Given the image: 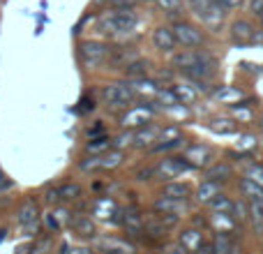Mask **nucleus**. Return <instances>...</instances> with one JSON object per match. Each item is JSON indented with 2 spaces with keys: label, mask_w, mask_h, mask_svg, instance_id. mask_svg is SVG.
Listing matches in <instances>:
<instances>
[{
  "label": "nucleus",
  "mask_w": 263,
  "mask_h": 254,
  "mask_svg": "<svg viewBox=\"0 0 263 254\" xmlns=\"http://www.w3.org/2000/svg\"><path fill=\"white\" fill-rule=\"evenodd\" d=\"M92 210H95V215H100L102 220H109L116 215L118 206H116L114 199H97L95 204H92Z\"/></svg>",
  "instance_id": "obj_17"
},
{
  "label": "nucleus",
  "mask_w": 263,
  "mask_h": 254,
  "mask_svg": "<svg viewBox=\"0 0 263 254\" xmlns=\"http://www.w3.org/2000/svg\"><path fill=\"white\" fill-rule=\"evenodd\" d=\"M123 224H125V229H127L129 233H141L143 231V220H141V215L136 213V210H127V213H125Z\"/></svg>",
  "instance_id": "obj_21"
},
{
  "label": "nucleus",
  "mask_w": 263,
  "mask_h": 254,
  "mask_svg": "<svg viewBox=\"0 0 263 254\" xmlns=\"http://www.w3.org/2000/svg\"><path fill=\"white\" fill-rule=\"evenodd\" d=\"M231 37L238 42V44H247V42H254L256 32H254V26L250 21H233L231 26Z\"/></svg>",
  "instance_id": "obj_12"
},
{
  "label": "nucleus",
  "mask_w": 263,
  "mask_h": 254,
  "mask_svg": "<svg viewBox=\"0 0 263 254\" xmlns=\"http://www.w3.org/2000/svg\"><path fill=\"white\" fill-rule=\"evenodd\" d=\"M250 9H252V14L261 16V14H263V0H252V3H250Z\"/></svg>",
  "instance_id": "obj_36"
},
{
  "label": "nucleus",
  "mask_w": 263,
  "mask_h": 254,
  "mask_svg": "<svg viewBox=\"0 0 263 254\" xmlns=\"http://www.w3.org/2000/svg\"><path fill=\"white\" fill-rule=\"evenodd\" d=\"M0 238H3V233H0Z\"/></svg>",
  "instance_id": "obj_41"
},
{
  "label": "nucleus",
  "mask_w": 263,
  "mask_h": 254,
  "mask_svg": "<svg viewBox=\"0 0 263 254\" xmlns=\"http://www.w3.org/2000/svg\"><path fill=\"white\" fill-rule=\"evenodd\" d=\"M247 178H250L252 183H256L259 187H263V167H252L250 171H247Z\"/></svg>",
  "instance_id": "obj_31"
},
{
  "label": "nucleus",
  "mask_w": 263,
  "mask_h": 254,
  "mask_svg": "<svg viewBox=\"0 0 263 254\" xmlns=\"http://www.w3.org/2000/svg\"><path fill=\"white\" fill-rule=\"evenodd\" d=\"M139 19H136L134 12H104L100 16V30H104L106 35H123V32H129L136 28Z\"/></svg>",
  "instance_id": "obj_1"
},
{
  "label": "nucleus",
  "mask_w": 263,
  "mask_h": 254,
  "mask_svg": "<svg viewBox=\"0 0 263 254\" xmlns=\"http://www.w3.org/2000/svg\"><path fill=\"white\" fill-rule=\"evenodd\" d=\"M145 67H148V65H145V63H139V60H134V63H127V65H125V69H127L129 77H136V79L143 77V74H145Z\"/></svg>",
  "instance_id": "obj_30"
},
{
  "label": "nucleus",
  "mask_w": 263,
  "mask_h": 254,
  "mask_svg": "<svg viewBox=\"0 0 263 254\" xmlns=\"http://www.w3.org/2000/svg\"><path fill=\"white\" fill-rule=\"evenodd\" d=\"M210 224H213V229L217 233H227L229 229L233 227L231 217H229V213H213L210 215Z\"/></svg>",
  "instance_id": "obj_22"
},
{
  "label": "nucleus",
  "mask_w": 263,
  "mask_h": 254,
  "mask_svg": "<svg viewBox=\"0 0 263 254\" xmlns=\"http://www.w3.org/2000/svg\"><path fill=\"white\" fill-rule=\"evenodd\" d=\"M79 58H81V63L86 65V67L92 69L109 58V49H106V44H102V42L88 40V42L79 44Z\"/></svg>",
  "instance_id": "obj_3"
},
{
  "label": "nucleus",
  "mask_w": 263,
  "mask_h": 254,
  "mask_svg": "<svg viewBox=\"0 0 263 254\" xmlns=\"http://www.w3.org/2000/svg\"><path fill=\"white\" fill-rule=\"evenodd\" d=\"M210 206L215 208V213H224V210H231L233 208V204L229 199H215V201H210Z\"/></svg>",
  "instance_id": "obj_33"
},
{
  "label": "nucleus",
  "mask_w": 263,
  "mask_h": 254,
  "mask_svg": "<svg viewBox=\"0 0 263 254\" xmlns=\"http://www.w3.org/2000/svg\"><path fill=\"white\" fill-rule=\"evenodd\" d=\"M37 220H40V213H37V204L35 199H26L16 210V222L18 227L26 233H32L37 229Z\"/></svg>",
  "instance_id": "obj_7"
},
{
  "label": "nucleus",
  "mask_w": 263,
  "mask_h": 254,
  "mask_svg": "<svg viewBox=\"0 0 263 254\" xmlns=\"http://www.w3.org/2000/svg\"><path fill=\"white\" fill-rule=\"evenodd\" d=\"M81 194H83V190L79 183H65V185L58 187V196L63 201H77Z\"/></svg>",
  "instance_id": "obj_20"
},
{
  "label": "nucleus",
  "mask_w": 263,
  "mask_h": 254,
  "mask_svg": "<svg viewBox=\"0 0 263 254\" xmlns=\"http://www.w3.org/2000/svg\"><path fill=\"white\" fill-rule=\"evenodd\" d=\"M65 220H67V213H65V210H58V213H46L44 215V222H46V227H49L51 231H60V227H63Z\"/></svg>",
  "instance_id": "obj_25"
},
{
  "label": "nucleus",
  "mask_w": 263,
  "mask_h": 254,
  "mask_svg": "<svg viewBox=\"0 0 263 254\" xmlns=\"http://www.w3.org/2000/svg\"><path fill=\"white\" fill-rule=\"evenodd\" d=\"M171 90H173V95H176V100L180 102V104H190V102L196 100V93L192 90L190 86H185V83H176Z\"/></svg>",
  "instance_id": "obj_24"
},
{
  "label": "nucleus",
  "mask_w": 263,
  "mask_h": 254,
  "mask_svg": "<svg viewBox=\"0 0 263 254\" xmlns=\"http://www.w3.org/2000/svg\"><path fill=\"white\" fill-rule=\"evenodd\" d=\"M210 130L217 134H227V132L236 130V125H233V120H215V123H210Z\"/></svg>",
  "instance_id": "obj_29"
},
{
  "label": "nucleus",
  "mask_w": 263,
  "mask_h": 254,
  "mask_svg": "<svg viewBox=\"0 0 263 254\" xmlns=\"http://www.w3.org/2000/svg\"><path fill=\"white\" fill-rule=\"evenodd\" d=\"M123 164V153L120 150H111V153L102 155V169H116Z\"/></svg>",
  "instance_id": "obj_26"
},
{
  "label": "nucleus",
  "mask_w": 263,
  "mask_h": 254,
  "mask_svg": "<svg viewBox=\"0 0 263 254\" xmlns=\"http://www.w3.org/2000/svg\"><path fill=\"white\" fill-rule=\"evenodd\" d=\"M153 118V106L150 104H139L134 109H129L127 114L120 118V125L129 127V130H136V127H145Z\"/></svg>",
  "instance_id": "obj_8"
},
{
  "label": "nucleus",
  "mask_w": 263,
  "mask_h": 254,
  "mask_svg": "<svg viewBox=\"0 0 263 254\" xmlns=\"http://www.w3.org/2000/svg\"><path fill=\"white\" fill-rule=\"evenodd\" d=\"M69 227H72L81 238H92V236H95V224H92V220L86 217V215L69 217Z\"/></svg>",
  "instance_id": "obj_15"
},
{
  "label": "nucleus",
  "mask_w": 263,
  "mask_h": 254,
  "mask_svg": "<svg viewBox=\"0 0 263 254\" xmlns=\"http://www.w3.org/2000/svg\"><path fill=\"white\" fill-rule=\"evenodd\" d=\"M210 148H205V146H192L190 150L185 153V162L190 164V167H205V164L210 162Z\"/></svg>",
  "instance_id": "obj_14"
},
{
  "label": "nucleus",
  "mask_w": 263,
  "mask_h": 254,
  "mask_svg": "<svg viewBox=\"0 0 263 254\" xmlns=\"http://www.w3.org/2000/svg\"><path fill=\"white\" fill-rule=\"evenodd\" d=\"M159 127L155 125H145L141 127V130L134 132V141H132V146H136V148H148V146H155V141H159Z\"/></svg>",
  "instance_id": "obj_10"
},
{
  "label": "nucleus",
  "mask_w": 263,
  "mask_h": 254,
  "mask_svg": "<svg viewBox=\"0 0 263 254\" xmlns=\"http://www.w3.org/2000/svg\"><path fill=\"white\" fill-rule=\"evenodd\" d=\"M155 3L166 14H180V9H182V0H155Z\"/></svg>",
  "instance_id": "obj_27"
},
{
  "label": "nucleus",
  "mask_w": 263,
  "mask_h": 254,
  "mask_svg": "<svg viewBox=\"0 0 263 254\" xmlns=\"http://www.w3.org/2000/svg\"><path fill=\"white\" fill-rule=\"evenodd\" d=\"M187 3H190L192 12H194L205 26H210L213 30H217V28L222 26L224 9L219 7L217 3H213V0H187Z\"/></svg>",
  "instance_id": "obj_2"
},
{
  "label": "nucleus",
  "mask_w": 263,
  "mask_h": 254,
  "mask_svg": "<svg viewBox=\"0 0 263 254\" xmlns=\"http://www.w3.org/2000/svg\"><path fill=\"white\" fill-rule=\"evenodd\" d=\"M134 95L136 93L129 83H109V86H104V90H102V97L114 106H127L129 102L134 100Z\"/></svg>",
  "instance_id": "obj_6"
},
{
  "label": "nucleus",
  "mask_w": 263,
  "mask_h": 254,
  "mask_svg": "<svg viewBox=\"0 0 263 254\" xmlns=\"http://www.w3.org/2000/svg\"><path fill=\"white\" fill-rule=\"evenodd\" d=\"M171 30H173V37H176L178 44L187 46V49H194V46L203 44V32L187 21H176Z\"/></svg>",
  "instance_id": "obj_4"
},
{
  "label": "nucleus",
  "mask_w": 263,
  "mask_h": 254,
  "mask_svg": "<svg viewBox=\"0 0 263 254\" xmlns=\"http://www.w3.org/2000/svg\"><path fill=\"white\" fill-rule=\"evenodd\" d=\"M153 44H155V49H159V51H173V46H176L178 42H176V37H173L171 28L159 26L153 30Z\"/></svg>",
  "instance_id": "obj_11"
},
{
  "label": "nucleus",
  "mask_w": 263,
  "mask_h": 254,
  "mask_svg": "<svg viewBox=\"0 0 263 254\" xmlns=\"http://www.w3.org/2000/svg\"><path fill=\"white\" fill-rule=\"evenodd\" d=\"M180 245L185 247L187 252H199V247L203 245V238H201V233L196 231V229H187L180 236Z\"/></svg>",
  "instance_id": "obj_16"
},
{
  "label": "nucleus",
  "mask_w": 263,
  "mask_h": 254,
  "mask_svg": "<svg viewBox=\"0 0 263 254\" xmlns=\"http://www.w3.org/2000/svg\"><path fill=\"white\" fill-rule=\"evenodd\" d=\"M173 63H176L182 72H187V69H196V67L215 69V60L210 58L208 53H203V51H194V49H187L185 53H178L176 58H173Z\"/></svg>",
  "instance_id": "obj_5"
},
{
  "label": "nucleus",
  "mask_w": 263,
  "mask_h": 254,
  "mask_svg": "<svg viewBox=\"0 0 263 254\" xmlns=\"http://www.w3.org/2000/svg\"><path fill=\"white\" fill-rule=\"evenodd\" d=\"M227 173H229V167H224V164H217V167H213L208 171V178H210V180H222L219 176H227Z\"/></svg>",
  "instance_id": "obj_32"
},
{
  "label": "nucleus",
  "mask_w": 263,
  "mask_h": 254,
  "mask_svg": "<svg viewBox=\"0 0 263 254\" xmlns=\"http://www.w3.org/2000/svg\"><path fill=\"white\" fill-rule=\"evenodd\" d=\"M109 148H111L109 136H95V139H90L86 146V150L90 155H104V153H109Z\"/></svg>",
  "instance_id": "obj_19"
},
{
  "label": "nucleus",
  "mask_w": 263,
  "mask_h": 254,
  "mask_svg": "<svg viewBox=\"0 0 263 254\" xmlns=\"http://www.w3.org/2000/svg\"><path fill=\"white\" fill-rule=\"evenodd\" d=\"M162 194L166 196V199H176V201H182L187 194H190V187L185 185V183H168V185H164Z\"/></svg>",
  "instance_id": "obj_18"
},
{
  "label": "nucleus",
  "mask_w": 263,
  "mask_h": 254,
  "mask_svg": "<svg viewBox=\"0 0 263 254\" xmlns=\"http://www.w3.org/2000/svg\"><path fill=\"white\" fill-rule=\"evenodd\" d=\"M132 141H134V132H127V134H120L118 139H116V146H118V148H120V146H125V143L129 146Z\"/></svg>",
  "instance_id": "obj_35"
},
{
  "label": "nucleus",
  "mask_w": 263,
  "mask_h": 254,
  "mask_svg": "<svg viewBox=\"0 0 263 254\" xmlns=\"http://www.w3.org/2000/svg\"><path fill=\"white\" fill-rule=\"evenodd\" d=\"M171 254H190V252H187L182 245H176V247H173V252H171Z\"/></svg>",
  "instance_id": "obj_39"
},
{
  "label": "nucleus",
  "mask_w": 263,
  "mask_h": 254,
  "mask_svg": "<svg viewBox=\"0 0 263 254\" xmlns=\"http://www.w3.org/2000/svg\"><path fill=\"white\" fill-rule=\"evenodd\" d=\"M69 254H92V252L88 250V247H77V250H72Z\"/></svg>",
  "instance_id": "obj_38"
},
{
  "label": "nucleus",
  "mask_w": 263,
  "mask_h": 254,
  "mask_svg": "<svg viewBox=\"0 0 263 254\" xmlns=\"http://www.w3.org/2000/svg\"><path fill=\"white\" fill-rule=\"evenodd\" d=\"M254 40H256V42H261V44H263V32H261V35H259V32H256V37H254Z\"/></svg>",
  "instance_id": "obj_40"
},
{
  "label": "nucleus",
  "mask_w": 263,
  "mask_h": 254,
  "mask_svg": "<svg viewBox=\"0 0 263 254\" xmlns=\"http://www.w3.org/2000/svg\"><path fill=\"white\" fill-rule=\"evenodd\" d=\"M196 254H217V250H215V245H201Z\"/></svg>",
  "instance_id": "obj_37"
},
{
  "label": "nucleus",
  "mask_w": 263,
  "mask_h": 254,
  "mask_svg": "<svg viewBox=\"0 0 263 254\" xmlns=\"http://www.w3.org/2000/svg\"><path fill=\"white\" fill-rule=\"evenodd\" d=\"M187 167H190V164L185 162V157H166L155 167V176L173 180V178H178L182 171H187Z\"/></svg>",
  "instance_id": "obj_9"
},
{
  "label": "nucleus",
  "mask_w": 263,
  "mask_h": 254,
  "mask_svg": "<svg viewBox=\"0 0 263 254\" xmlns=\"http://www.w3.org/2000/svg\"><path fill=\"white\" fill-rule=\"evenodd\" d=\"M100 250L106 254H134V245L127 241H120V238H102Z\"/></svg>",
  "instance_id": "obj_13"
},
{
  "label": "nucleus",
  "mask_w": 263,
  "mask_h": 254,
  "mask_svg": "<svg viewBox=\"0 0 263 254\" xmlns=\"http://www.w3.org/2000/svg\"><path fill=\"white\" fill-rule=\"evenodd\" d=\"M217 192H219V187L215 185L213 180H208V183H203V185L199 187V192H196V199L203 201V204H210V201L217 199Z\"/></svg>",
  "instance_id": "obj_23"
},
{
  "label": "nucleus",
  "mask_w": 263,
  "mask_h": 254,
  "mask_svg": "<svg viewBox=\"0 0 263 254\" xmlns=\"http://www.w3.org/2000/svg\"><path fill=\"white\" fill-rule=\"evenodd\" d=\"M261 19H263V14H261Z\"/></svg>",
  "instance_id": "obj_42"
},
{
  "label": "nucleus",
  "mask_w": 263,
  "mask_h": 254,
  "mask_svg": "<svg viewBox=\"0 0 263 254\" xmlns=\"http://www.w3.org/2000/svg\"><path fill=\"white\" fill-rule=\"evenodd\" d=\"M250 206H252V222L261 231L263 229V201H250Z\"/></svg>",
  "instance_id": "obj_28"
},
{
  "label": "nucleus",
  "mask_w": 263,
  "mask_h": 254,
  "mask_svg": "<svg viewBox=\"0 0 263 254\" xmlns=\"http://www.w3.org/2000/svg\"><path fill=\"white\" fill-rule=\"evenodd\" d=\"M213 3H217L222 9H236V7H242L245 0H213Z\"/></svg>",
  "instance_id": "obj_34"
}]
</instances>
